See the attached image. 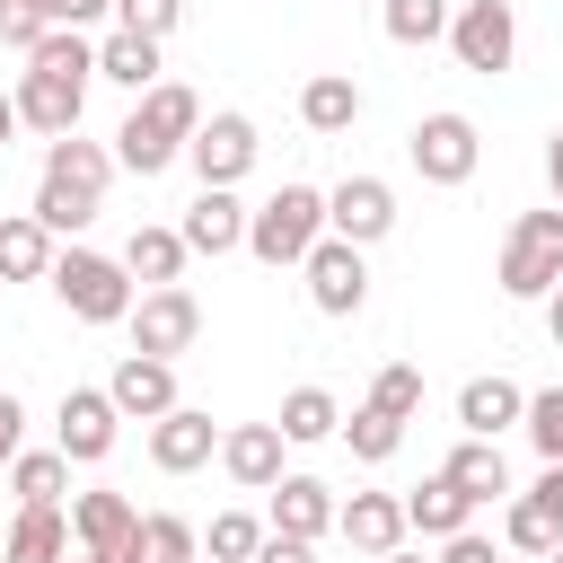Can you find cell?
I'll use <instances>...</instances> for the list:
<instances>
[{"label": "cell", "instance_id": "obj_35", "mask_svg": "<svg viewBox=\"0 0 563 563\" xmlns=\"http://www.w3.org/2000/svg\"><path fill=\"white\" fill-rule=\"evenodd\" d=\"M264 537H273L264 519H246V510H220V519H211V537H202V554H211V563H255V545H264Z\"/></svg>", "mask_w": 563, "mask_h": 563}, {"label": "cell", "instance_id": "obj_43", "mask_svg": "<svg viewBox=\"0 0 563 563\" xmlns=\"http://www.w3.org/2000/svg\"><path fill=\"white\" fill-rule=\"evenodd\" d=\"M255 563H317V545H299V537H264Z\"/></svg>", "mask_w": 563, "mask_h": 563}, {"label": "cell", "instance_id": "obj_6", "mask_svg": "<svg viewBox=\"0 0 563 563\" xmlns=\"http://www.w3.org/2000/svg\"><path fill=\"white\" fill-rule=\"evenodd\" d=\"M563 282V211H519L501 238V290L510 299H545Z\"/></svg>", "mask_w": 563, "mask_h": 563}, {"label": "cell", "instance_id": "obj_33", "mask_svg": "<svg viewBox=\"0 0 563 563\" xmlns=\"http://www.w3.org/2000/svg\"><path fill=\"white\" fill-rule=\"evenodd\" d=\"M449 9L457 0H387L378 26H387V44H440L449 35Z\"/></svg>", "mask_w": 563, "mask_h": 563}, {"label": "cell", "instance_id": "obj_36", "mask_svg": "<svg viewBox=\"0 0 563 563\" xmlns=\"http://www.w3.org/2000/svg\"><path fill=\"white\" fill-rule=\"evenodd\" d=\"M519 431H528V449H537L545 466H563V387H537L528 413H519Z\"/></svg>", "mask_w": 563, "mask_h": 563}, {"label": "cell", "instance_id": "obj_20", "mask_svg": "<svg viewBox=\"0 0 563 563\" xmlns=\"http://www.w3.org/2000/svg\"><path fill=\"white\" fill-rule=\"evenodd\" d=\"M334 528H343V545H361L378 563V554L405 545V501L396 493H352V501H334Z\"/></svg>", "mask_w": 563, "mask_h": 563}, {"label": "cell", "instance_id": "obj_21", "mask_svg": "<svg viewBox=\"0 0 563 563\" xmlns=\"http://www.w3.org/2000/svg\"><path fill=\"white\" fill-rule=\"evenodd\" d=\"M325 528H334V484H317V475H282V484H273V537L317 545Z\"/></svg>", "mask_w": 563, "mask_h": 563}, {"label": "cell", "instance_id": "obj_38", "mask_svg": "<svg viewBox=\"0 0 563 563\" xmlns=\"http://www.w3.org/2000/svg\"><path fill=\"white\" fill-rule=\"evenodd\" d=\"M176 18H185V0H114V26H132V35H150V44H167Z\"/></svg>", "mask_w": 563, "mask_h": 563}, {"label": "cell", "instance_id": "obj_13", "mask_svg": "<svg viewBox=\"0 0 563 563\" xmlns=\"http://www.w3.org/2000/svg\"><path fill=\"white\" fill-rule=\"evenodd\" d=\"M255 150H264V141H255L246 114H202V132L185 141V167H194L202 185H229V194H238V176L255 167Z\"/></svg>", "mask_w": 563, "mask_h": 563}, {"label": "cell", "instance_id": "obj_3", "mask_svg": "<svg viewBox=\"0 0 563 563\" xmlns=\"http://www.w3.org/2000/svg\"><path fill=\"white\" fill-rule=\"evenodd\" d=\"M106 176H114V150L106 141H44V176H35V220L53 238H79L97 211H106Z\"/></svg>", "mask_w": 563, "mask_h": 563}, {"label": "cell", "instance_id": "obj_9", "mask_svg": "<svg viewBox=\"0 0 563 563\" xmlns=\"http://www.w3.org/2000/svg\"><path fill=\"white\" fill-rule=\"evenodd\" d=\"M299 273H308V308H317V317H361V308H369V255H361V246L317 238Z\"/></svg>", "mask_w": 563, "mask_h": 563}, {"label": "cell", "instance_id": "obj_40", "mask_svg": "<svg viewBox=\"0 0 563 563\" xmlns=\"http://www.w3.org/2000/svg\"><path fill=\"white\" fill-rule=\"evenodd\" d=\"M528 501H537V519H545V528L563 537V466H545V475L528 484Z\"/></svg>", "mask_w": 563, "mask_h": 563}, {"label": "cell", "instance_id": "obj_23", "mask_svg": "<svg viewBox=\"0 0 563 563\" xmlns=\"http://www.w3.org/2000/svg\"><path fill=\"white\" fill-rule=\"evenodd\" d=\"M361 106H369V97H361V79H352V70H317V79L299 88V123H308V132H325V141H334V132H352V123H361Z\"/></svg>", "mask_w": 563, "mask_h": 563}, {"label": "cell", "instance_id": "obj_7", "mask_svg": "<svg viewBox=\"0 0 563 563\" xmlns=\"http://www.w3.org/2000/svg\"><path fill=\"white\" fill-rule=\"evenodd\" d=\"M440 44L457 53V70H484V79H501V70L519 62V18H510V0H457Z\"/></svg>", "mask_w": 563, "mask_h": 563}, {"label": "cell", "instance_id": "obj_10", "mask_svg": "<svg viewBox=\"0 0 563 563\" xmlns=\"http://www.w3.org/2000/svg\"><path fill=\"white\" fill-rule=\"evenodd\" d=\"M123 325H132V352H150V361H176V352H194V334H202V308H194V290H185V282H167V290H141Z\"/></svg>", "mask_w": 563, "mask_h": 563}, {"label": "cell", "instance_id": "obj_2", "mask_svg": "<svg viewBox=\"0 0 563 563\" xmlns=\"http://www.w3.org/2000/svg\"><path fill=\"white\" fill-rule=\"evenodd\" d=\"M194 132H202V97H194L185 79H158V88L132 97V114L114 123V167H132V176H167V167L185 158Z\"/></svg>", "mask_w": 563, "mask_h": 563}, {"label": "cell", "instance_id": "obj_32", "mask_svg": "<svg viewBox=\"0 0 563 563\" xmlns=\"http://www.w3.org/2000/svg\"><path fill=\"white\" fill-rule=\"evenodd\" d=\"M334 440H343V449H352L361 466H387V457L405 449V422H396V413H378V405H352Z\"/></svg>", "mask_w": 563, "mask_h": 563}, {"label": "cell", "instance_id": "obj_24", "mask_svg": "<svg viewBox=\"0 0 563 563\" xmlns=\"http://www.w3.org/2000/svg\"><path fill=\"white\" fill-rule=\"evenodd\" d=\"M53 229L35 211H0V282H44L53 273Z\"/></svg>", "mask_w": 563, "mask_h": 563}, {"label": "cell", "instance_id": "obj_26", "mask_svg": "<svg viewBox=\"0 0 563 563\" xmlns=\"http://www.w3.org/2000/svg\"><path fill=\"white\" fill-rule=\"evenodd\" d=\"M440 475H449V484H457L475 510H484V501H510V466H501V440H457Z\"/></svg>", "mask_w": 563, "mask_h": 563}, {"label": "cell", "instance_id": "obj_18", "mask_svg": "<svg viewBox=\"0 0 563 563\" xmlns=\"http://www.w3.org/2000/svg\"><path fill=\"white\" fill-rule=\"evenodd\" d=\"M519 413H528V387L501 378V369L457 387V431H466V440H501V431H519Z\"/></svg>", "mask_w": 563, "mask_h": 563}, {"label": "cell", "instance_id": "obj_19", "mask_svg": "<svg viewBox=\"0 0 563 563\" xmlns=\"http://www.w3.org/2000/svg\"><path fill=\"white\" fill-rule=\"evenodd\" d=\"M282 431L273 422H229L220 431V466H229V484H246V493H273L282 484Z\"/></svg>", "mask_w": 563, "mask_h": 563}, {"label": "cell", "instance_id": "obj_45", "mask_svg": "<svg viewBox=\"0 0 563 563\" xmlns=\"http://www.w3.org/2000/svg\"><path fill=\"white\" fill-rule=\"evenodd\" d=\"M545 334H554V352H563V282L545 290Z\"/></svg>", "mask_w": 563, "mask_h": 563}, {"label": "cell", "instance_id": "obj_27", "mask_svg": "<svg viewBox=\"0 0 563 563\" xmlns=\"http://www.w3.org/2000/svg\"><path fill=\"white\" fill-rule=\"evenodd\" d=\"M0 563H70V510H18L0 537Z\"/></svg>", "mask_w": 563, "mask_h": 563}, {"label": "cell", "instance_id": "obj_11", "mask_svg": "<svg viewBox=\"0 0 563 563\" xmlns=\"http://www.w3.org/2000/svg\"><path fill=\"white\" fill-rule=\"evenodd\" d=\"M396 229V194H387V176H343L334 194H325V238H343V246H378Z\"/></svg>", "mask_w": 563, "mask_h": 563}, {"label": "cell", "instance_id": "obj_4", "mask_svg": "<svg viewBox=\"0 0 563 563\" xmlns=\"http://www.w3.org/2000/svg\"><path fill=\"white\" fill-rule=\"evenodd\" d=\"M325 238V194L317 185H282V194H264L255 211H246V255L255 264H308V246Z\"/></svg>", "mask_w": 563, "mask_h": 563}, {"label": "cell", "instance_id": "obj_22", "mask_svg": "<svg viewBox=\"0 0 563 563\" xmlns=\"http://www.w3.org/2000/svg\"><path fill=\"white\" fill-rule=\"evenodd\" d=\"M396 501H405V537H431V545H440V537L475 528V501H466L449 475H422V484H413V493H396Z\"/></svg>", "mask_w": 563, "mask_h": 563}, {"label": "cell", "instance_id": "obj_41", "mask_svg": "<svg viewBox=\"0 0 563 563\" xmlns=\"http://www.w3.org/2000/svg\"><path fill=\"white\" fill-rule=\"evenodd\" d=\"M18 449H26V405L0 387V475H9V457H18Z\"/></svg>", "mask_w": 563, "mask_h": 563}, {"label": "cell", "instance_id": "obj_1", "mask_svg": "<svg viewBox=\"0 0 563 563\" xmlns=\"http://www.w3.org/2000/svg\"><path fill=\"white\" fill-rule=\"evenodd\" d=\"M88 79H97V44L88 35H70V26H53L35 53H26V70H18V132H44V141H70L79 132V106H88Z\"/></svg>", "mask_w": 563, "mask_h": 563}, {"label": "cell", "instance_id": "obj_17", "mask_svg": "<svg viewBox=\"0 0 563 563\" xmlns=\"http://www.w3.org/2000/svg\"><path fill=\"white\" fill-rule=\"evenodd\" d=\"M132 528H141V510H132L114 484H97V493H79V501H70V545H79V554H114V563H123Z\"/></svg>", "mask_w": 563, "mask_h": 563}, {"label": "cell", "instance_id": "obj_49", "mask_svg": "<svg viewBox=\"0 0 563 563\" xmlns=\"http://www.w3.org/2000/svg\"><path fill=\"white\" fill-rule=\"evenodd\" d=\"M545 563H563V545H554V554H545Z\"/></svg>", "mask_w": 563, "mask_h": 563}, {"label": "cell", "instance_id": "obj_15", "mask_svg": "<svg viewBox=\"0 0 563 563\" xmlns=\"http://www.w3.org/2000/svg\"><path fill=\"white\" fill-rule=\"evenodd\" d=\"M211 457H220V422H211L202 405H176V413L150 422V466H158V475H194V466H211Z\"/></svg>", "mask_w": 563, "mask_h": 563}, {"label": "cell", "instance_id": "obj_29", "mask_svg": "<svg viewBox=\"0 0 563 563\" xmlns=\"http://www.w3.org/2000/svg\"><path fill=\"white\" fill-rule=\"evenodd\" d=\"M9 493H18V510H62L70 457H62V449H18V457H9Z\"/></svg>", "mask_w": 563, "mask_h": 563}, {"label": "cell", "instance_id": "obj_46", "mask_svg": "<svg viewBox=\"0 0 563 563\" xmlns=\"http://www.w3.org/2000/svg\"><path fill=\"white\" fill-rule=\"evenodd\" d=\"M9 141H18V97L0 88V150H9Z\"/></svg>", "mask_w": 563, "mask_h": 563}, {"label": "cell", "instance_id": "obj_37", "mask_svg": "<svg viewBox=\"0 0 563 563\" xmlns=\"http://www.w3.org/2000/svg\"><path fill=\"white\" fill-rule=\"evenodd\" d=\"M44 35H53V9L44 0H0V44L9 53H35Z\"/></svg>", "mask_w": 563, "mask_h": 563}, {"label": "cell", "instance_id": "obj_30", "mask_svg": "<svg viewBox=\"0 0 563 563\" xmlns=\"http://www.w3.org/2000/svg\"><path fill=\"white\" fill-rule=\"evenodd\" d=\"M273 431H282L290 449H317V440H334V431H343V405H334L325 387H290V396H282V413H273Z\"/></svg>", "mask_w": 563, "mask_h": 563}, {"label": "cell", "instance_id": "obj_50", "mask_svg": "<svg viewBox=\"0 0 563 563\" xmlns=\"http://www.w3.org/2000/svg\"><path fill=\"white\" fill-rule=\"evenodd\" d=\"M0 537H9V519H0Z\"/></svg>", "mask_w": 563, "mask_h": 563}, {"label": "cell", "instance_id": "obj_8", "mask_svg": "<svg viewBox=\"0 0 563 563\" xmlns=\"http://www.w3.org/2000/svg\"><path fill=\"white\" fill-rule=\"evenodd\" d=\"M405 158H413V176L422 185H466L475 176V158H484V132L466 123V114H422L413 132H405Z\"/></svg>", "mask_w": 563, "mask_h": 563}, {"label": "cell", "instance_id": "obj_42", "mask_svg": "<svg viewBox=\"0 0 563 563\" xmlns=\"http://www.w3.org/2000/svg\"><path fill=\"white\" fill-rule=\"evenodd\" d=\"M44 9H53V26H70V35H79V26H97L114 0H44Z\"/></svg>", "mask_w": 563, "mask_h": 563}, {"label": "cell", "instance_id": "obj_48", "mask_svg": "<svg viewBox=\"0 0 563 563\" xmlns=\"http://www.w3.org/2000/svg\"><path fill=\"white\" fill-rule=\"evenodd\" d=\"M70 563H114V554H70Z\"/></svg>", "mask_w": 563, "mask_h": 563}, {"label": "cell", "instance_id": "obj_31", "mask_svg": "<svg viewBox=\"0 0 563 563\" xmlns=\"http://www.w3.org/2000/svg\"><path fill=\"white\" fill-rule=\"evenodd\" d=\"M114 264H123L132 282H150V290H167V282L185 273V238H176V229H132Z\"/></svg>", "mask_w": 563, "mask_h": 563}, {"label": "cell", "instance_id": "obj_47", "mask_svg": "<svg viewBox=\"0 0 563 563\" xmlns=\"http://www.w3.org/2000/svg\"><path fill=\"white\" fill-rule=\"evenodd\" d=\"M378 563H431V554H422V545H396V554H378Z\"/></svg>", "mask_w": 563, "mask_h": 563}, {"label": "cell", "instance_id": "obj_14", "mask_svg": "<svg viewBox=\"0 0 563 563\" xmlns=\"http://www.w3.org/2000/svg\"><path fill=\"white\" fill-rule=\"evenodd\" d=\"M106 405H114L123 422H158V413H176V405H185V396H176V361L123 352V361H114V378H106Z\"/></svg>", "mask_w": 563, "mask_h": 563}, {"label": "cell", "instance_id": "obj_25", "mask_svg": "<svg viewBox=\"0 0 563 563\" xmlns=\"http://www.w3.org/2000/svg\"><path fill=\"white\" fill-rule=\"evenodd\" d=\"M97 79H114V88H132V97H150V88L167 79V62H158V44H150V35H132V26H114V35L97 44Z\"/></svg>", "mask_w": 563, "mask_h": 563}, {"label": "cell", "instance_id": "obj_16", "mask_svg": "<svg viewBox=\"0 0 563 563\" xmlns=\"http://www.w3.org/2000/svg\"><path fill=\"white\" fill-rule=\"evenodd\" d=\"M176 238H185V255H238V246H246V202H238L229 185H202V194L185 202Z\"/></svg>", "mask_w": 563, "mask_h": 563}, {"label": "cell", "instance_id": "obj_44", "mask_svg": "<svg viewBox=\"0 0 563 563\" xmlns=\"http://www.w3.org/2000/svg\"><path fill=\"white\" fill-rule=\"evenodd\" d=\"M545 185H554V211H563V123L545 132Z\"/></svg>", "mask_w": 563, "mask_h": 563}, {"label": "cell", "instance_id": "obj_34", "mask_svg": "<svg viewBox=\"0 0 563 563\" xmlns=\"http://www.w3.org/2000/svg\"><path fill=\"white\" fill-rule=\"evenodd\" d=\"M361 405H378V413L413 422V413H422V369H413V361H387V369L369 378V396H361Z\"/></svg>", "mask_w": 563, "mask_h": 563}, {"label": "cell", "instance_id": "obj_39", "mask_svg": "<svg viewBox=\"0 0 563 563\" xmlns=\"http://www.w3.org/2000/svg\"><path fill=\"white\" fill-rule=\"evenodd\" d=\"M440 563H501V545L484 528H457V537H440Z\"/></svg>", "mask_w": 563, "mask_h": 563}, {"label": "cell", "instance_id": "obj_28", "mask_svg": "<svg viewBox=\"0 0 563 563\" xmlns=\"http://www.w3.org/2000/svg\"><path fill=\"white\" fill-rule=\"evenodd\" d=\"M123 563H202V528H194V519H176V510H141V528H132Z\"/></svg>", "mask_w": 563, "mask_h": 563}, {"label": "cell", "instance_id": "obj_12", "mask_svg": "<svg viewBox=\"0 0 563 563\" xmlns=\"http://www.w3.org/2000/svg\"><path fill=\"white\" fill-rule=\"evenodd\" d=\"M114 431H123V413L106 405V387H62L53 449H62L70 466H97V457H114Z\"/></svg>", "mask_w": 563, "mask_h": 563}, {"label": "cell", "instance_id": "obj_5", "mask_svg": "<svg viewBox=\"0 0 563 563\" xmlns=\"http://www.w3.org/2000/svg\"><path fill=\"white\" fill-rule=\"evenodd\" d=\"M44 282H53V299H62L79 325H123V317H132V299H141V290H132V273H123L114 255H97V246H62Z\"/></svg>", "mask_w": 563, "mask_h": 563}]
</instances>
